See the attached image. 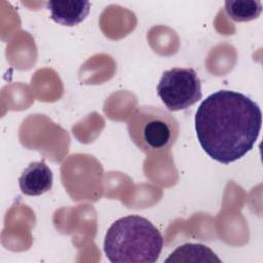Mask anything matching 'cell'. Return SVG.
I'll return each instance as SVG.
<instances>
[{"label":"cell","instance_id":"6da1fadb","mask_svg":"<svg viewBox=\"0 0 263 263\" xmlns=\"http://www.w3.org/2000/svg\"><path fill=\"white\" fill-rule=\"evenodd\" d=\"M194 121L201 148L211 158L228 164L253 149L261 129L262 112L246 95L222 89L201 102Z\"/></svg>","mask_w":263,"mask_h":263},{"label":"cell","instance_id":"7a4b0ae2","mask_svg":"<svg viewBox=\"0 0 263 263\" xmlns=\"http://www.w3.org/2000/svg\"><path fill=\"white\" fill-rule=\"evenodd\" d=\"M163 246L160 231L146 218L129 215L107 230L104 252L112 263H154Z\"/></svg>","mask_w":263,"mask_h":263},{"label":"cell","instance_id":"3957f363","mask_svg":"<svg viewBox=\"0 0 263 263\" xmlns=\"http://www.w3.org/2000/svg\"><path fill=\"white\" fill-rule=\"evenodd\" d=\"M126 125L132 141L148 155L167 153L179 137L178 120L159 106H139Z\"/></svg>","mask_w":263,"mask_h":263},{"label":"cell","instance_id":"277c9868","mask_svg":"<svg viewBox=\"0 0 263 263\" xmlns=\"http://www.w3.org/2000/svg\"><path fill=\"white\" fill-rule=\"evenodd\" d=\"M156 90L170 111L185 110L202 97L200 79L192 68H173L164 71Z\"/></svg>","mask_w":263,"mask_h":263},{"label":"cell","instance_id":"5b68a950","mask_svg":"<svg viewBox=\"0 0 263 263\" xmlns=\"http://www.w3.org/2000/svg\"><path fill=\"white\" fill-rule=\"evenodd\" d=\"M53 176L44 160L31 162L18 178L21 191L29 196H38L52 187Z\"/></svg>","mask_w":263,"mask_h":263},{"label":"cell","instance_id":"8992f818","mask_svg":"<svg viewBox=\"0 0 263 263\" xmlns=\"http://www.w3.org/2000/svg\"><path fill=\"white\" fill-rule=\"evenodd\" d=\"M46 8L50 12V18L61 25L72 27L80 24L87 16L90 3L82 0L48 1Z\"/></svg>","mask_w":263,"mask_h":263},{"label":"cell","instance_id":"52a82bcc","mask_svg":"<svg viewBox=\"0 0 263 263\" xmlns=\"http://www.w3.org/2000/svg\"><path fill=\"white\" fill-rule=\"evenodd\" d=\"M185 256H188L184 262H221L216 254L206 246L201 243H185L178 247L165 260V262L176 261Z\"/></svg>","mask_w":263,"mask_h":263},{"label":"cell","instance_id":"ba28073f","mask_svg":"<svg viewBox=\"0 0 263 263\" xmlns=\"http://www.w3.org/2000/svg\"><path fill=\"white\" fill-rule=\"evenodd\" d=\"M225 11L234 22H250L260 15L262 4L260 1L228 0L225 2Z\"/></svg>","mask_w":263,"mask_h":263}]
</instances>
